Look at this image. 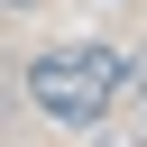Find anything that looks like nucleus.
Segmentation results:
<instances>
[{"mask_svg": "<svg viewBox=\"0 0 147 147\" xmlns=\"http://www.w3.org/2000/svg\"><path fill=\"white\" fill-rule=\"evenodd\" d=\"M129 92V55L101 46V37H64V46H37L28 55V110L46 129H101Z\"/></svg>", "mask_w": 147, "mask_h": 147, "instance_id": "obj_1", "label": "nucleus"}, {"mask_svg": "<svg viewBox=\"0 0 147 147\" xmlns=\"http://www.w3.org/2000/svg\"><path fill=\"white\" fill-rule=\"evenodd\" d=\"M138 110H147V64H138Z\"/></svg>", "mask_w": 147, "mask_h": 147, "instance_id": "obj_2", "label": "nucleus"}, {"mask_svg": "<svg viewBox=\"0 0 147 147\" xmlns=\"http://www.w3.org/2000/svg\"><path fill=\"white\" fill-rule=\"evenodd\" d=\"M9 9H28V0H9Z\"/></svg>", "mask_w": 147, "mask_h": 147, "instance_id": "obj_3", "label": "nucleus"}, {"mask_svg": "<svg viewBox=\"0 0 147 147\" xmlns=\"http://www.w3.org/2000/svg\"><path fill=\"white\" fill-rule=\"evenodd\" d=\"M0 9H9V0H0Z\"/></svg>", "mask_w": 147, "mask_h": 147, "instance_id": "obj_4", "label": "nucleus"}]
</instances>
